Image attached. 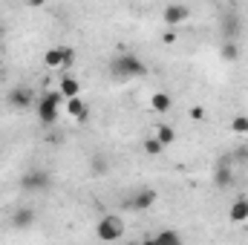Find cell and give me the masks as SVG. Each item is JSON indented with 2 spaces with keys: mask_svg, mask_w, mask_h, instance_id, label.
Returning <instances> with one entry per match:
<instances>
[{
  "mask_svg": "<svg viewBox=\"0 0 248 245\" xmlns=\"http://www.w3.org/2000/svg\"><path fill=\"white\" fill-rule=\"evenodd\" d=\"M162 41H165V44H176V32H173V29H170V32H165V35H162Z\"/></svg>",
  "mask_w": 248,
  "mask_h": 245,
  "instance_id": "cb8c5ba5",
  "label": "cell"
},
{
  "mask_svg": "<svg viewBox=\"0 0 248 245\" xmlns=\"http://www.w3.org/2000/svg\"><path fill=\"white\" fill-rule=\"evenodd\" d=\"M44 63H46L49 69L63 66V46H52V49H46V52H44Z\"/></svg>",
  "mask_w": 248,
  "mask_h": 245,
  "instance_id": "2e32d148",
  "label": "cell"
},
{
  "mask_svg": "<svg viewBox=\"0 0 248 245\" xmlns=\"http://www.w3.org/2000/svg\"><path fill=\"white\" fill-rule=\"evenodd\" d=\"M156 190L153 187H141V190H136L130 199H127V208H133V211H147L153 202H156Z\"/></svg>",
  "mask_w": 248,
  "mask_h": 245,
  "instance_id": "52a82bcc",
  "label": "cell"
},
{
  "mask_svg": "<svg viewBox=\"0 0 248 245\" xmlns=\"http://www.w3.org/2000/svg\"><path fill=\"white\" fill-rule=\"evenodd\" d=\"M231 130H234V133H243V136H246V133H248V116H237V119L231 122Z\"/></svg>",
  "mask_w": 248,
  "mask_h": 245,
  "instance_id": "ffe728a7",
  "label": "cell"
},
{
  "mask_svg": "<svg viewBox=\"0 0 248 245\" xmlns=\"http://www.w3.org/2000/svg\"><path fill=\"white\" fill-rule=\"evenodd\" d=\"M214 184H217L219 190H225V187L234 184V170H231L228 162H219V165H217V170H214Z\"/></svg>",
  "mask_w": 248,
  "mask_h": 245,
  "instance_id": "ba28073f",
  "label": "cell"
},
{
  "mask_svg": "<svg viewBox=\"0 0 248 245\" xmlns=\"http://www.w3.org/2000/svg\"><path fill=\"white\" fill-rule=\"evenodd\" d=\"M72 63H75V49L63 46V66H72Z\"/></svg>",
  "mask_w": 248,
  "mask_h": 245,
  "instance_id": "7402d4cb",
  "label": "cell"
},
{
  "mask_svg": "<svg viewBox=\"0 0 248 245\" xmlns=\"http://www.w3.org/2000/svg\"><path fill=\"white\" fill-rule=\"evenodd\" d=\"M162 17H165L168 26H179V23H185L187 17H190V9H187L185 3H168L165 12H162Z\"/></svg>",
  "mask_w": 248,
  "mask_h": 245,
  "instance_id": "8992f818",
  "label": "cell"
},
{
  "mask_svg": "<svg viewBox=\"0 0 248 245\" xmlns=\"http://www.w3.org/2000/svg\"><path fill=\"white\" fill-rule=\"evenodd\" d=\"M240 29H243V23H240L237 15H222V38L225 41H237Z\"/></svg>",
  "mask_w": 248,
  "mask_h": 245,
  "instance_id": "9c48e42d",
  "label": "cell"
},
{
  "mask_svg": "<svg viewBox=\"0 0 248 245\" xmlns=\"http://www.w3.org/2000/svg\"><path fill=\"white\" fill-rule=\"evenodd\" d=\"M240 55H243V46H240V41H222V46H219V58L222 61H240Z\"/></svg>",
  "mask_w": 248,
  "mask_h": 245,
  "instance_id": "8fae6325",
  "label": "cell"
},
{
  "mask_svg": "<svg viewBox=\"0 0 248 245\" xmlns=\"http://www.w3.org/2000/svg\"><path fill=\"white\" fill-rule=\"evenodd\" d=\"M234 156H237V159H243V162H246V159H248V147H243V150H234Z\"/></svg>",
  "mask_w": 248,
  "mask_h": 245,
  "instance_id": "d4e9b609",
  "label": "cell"
},
{
  "mask_svg": "<svg viewBox=\"0 0 248 245\" xmlns=\"http://www.w3.org/2000/svg\"><path fill=\"white\" fill-rule=\"evenodd\" d=\"M95 234H98V240H104V243L122 240L124 237V222L119 216H101L98 225H95Z\"/></svg>",
  "mask_w": 248,
  "mask_h": 245,
  "instance_id": "277c9868",
  "label": "cell"
},
{
  "mask_svg": "<svg viewBox=\"0 0 248 245\" xmlns=\"http://www.w3.org/2000/svg\"><path fill=\"white\" fill-rule=\"evenodd\" d=\"M153 243H165V245H179L182 243V234L179 231H159L153 237Z\"/></svg>",
  "mask_w": 248,
  "mask_h": 245,
  "instance_id": "ac0fdd59",
  "label": "cell"
},
{
  "mask_svg": "<svg viewBox=\"0 0 248 245\" xmlns=\"http://www.w3.org/2000/svg\"><path fill=\"white\" fill-rule=\"evenodd\" d=\"M187 116H190L193 122H202V119H205V107H190V113H187Z\"/></svg>",
  "mask_w": 248,
  "mask_h": 245,
  "instance_id": "603a6c76",
  "label": "cell"
},
{
  "mask_svg": "<svg viewBox=\"0 0 248 245\" xmlns=\"http://www.w3.org/2000/svg\"><path fill=\"white\" fill-rule=\"evenodd\" d=\"M61 95L63 98H72V95H81V81L78 78H72V75H63L61 78Z\"/></svg>",
  "mask_w": 248,
  "mask_h": 245,
  "instance_id": "5bb4252c",
  "label": "cell"
},
{
  "mask_svg": "<svg viewBox=\"0 0 248 245\" xmlns=\"http://www.w3.org/2000/svg\"><path fill=\"white\" fill-rule=\"evenodd\" d=\"M228 216H231V222H248V199H237L228 208Z\"/></svg>",
  "mask_w": 248,
  "mask_h": 245,
  "instance_id": "9a60e30c",
  "label": "cell"
},
{
  "mask_svg": "<svg viewBox=\"0 0 248 245\" xmlns=\"http://www.w3.org/2000/svg\"><path fill=\"white\" fill-rule=\"evenodd\" d=\"M162 150H165V144L153 136V138H144V153L147 156H162Z\"/></svg>",
  "mask_w": 248,
  "mask_h": 245,
  "instance_id": "d6986e66",
  "label": "cell"
},
{
  "mask_svg": "<svg viewBox=\"0 0 248 245\" xmlns=\"http://www.w3.org/2000/svg\"><path fill=\"white\" fill-rule=\"evenodd\" d=\"M6 104L12 110H29V107H35V95L29 87H12L6 95Z\"/></svg>",
  "mask_w": 248,
  "mask_h": 245,
  "instance_id": "5b68a950",
  "label": "cell"
},
{
  "mask_svg": "<svg viewBox=\"0 0 248 245\" xmlns=\"http://www.w3.org/2000/svg\"><path fill=\"white\" fill-rule=\"evenodd\" d=\"M61 104H63L61 90H49V92H44V95L35 101L38 122L44 124V127H52V124L58 122V110H61Z\"/></svg>",
  "mask_w": 248,
  "mask_h": 245,
  "instance_id": "7a4b0ae2",
  "label": "cell"
},
{
  "mask_svg": "<svg viewBox=\"0 0 248 245\" xmlns=\"http://www.w3.org/2000/svg\"><path fill=\"white\" fill-rule=\"evenodd\" d=\"M26 3H29V6H32V9H41V6H44V3H46V0H26Z\"/></svg>",
  "mask_w": 248,
  "mask_h": 245,
  "instance_id": "484cf974",
  "label": "cell"
},
{
  "mask_svg": "<svg viewBox=\"0 0 248 245\" xmlns=\"http://www.w3.org/2000/svg\"><path fill=\"white\" fill-rule=\"evenodd\" d=\"M66 113H69L72 119H78V122H87V119H90V107L81 101V95L66 98Z\"/></svg>",
  "mask_w": 248,
  "mask_h": 245,
  "instance_id": "30bf717a",
  "label": "cell"
},
{
  "mask_svg": "<svg viewBox=\"0 0 248 245\" xmlns=\"http://www.w3.org/2000/svg\"><path fill=\"white\" fill-rule=\"evenodd\" d=\"M107 168H110L107 159H104L101 153H95V156H93V170H95V173H107Z\"/></svg>",
  "mask_w": 248,
  "mask_h": 245,
  "instance_id": "44dd1931",
  "label": "cell"
},
{
  "mask_svg": "<svg viewBox=\"0 0 248 245\" xmlns=\"http://www.w3.org/2000/svg\"><path fill=\"white\" fill-rule=\"evenodd\" d=\"M110 75L119 81H130V78H144L147 75V63L133 52H122L119 58L110 61Z\"/></svg>",
  "mask_w": 248,
  "mask_h": 245,
  "instance_id": "6da1fadb",
  "label": "cell"
},
{
  "mask_svg": "<svg viewBox=\"0 0 248 245\" xmlns=\"http://www.w3.org/2000/svg\"><path fill=\"white\" fill-rule=\"evenodd\" d=\"M156 138L168 147V144H173V141H176V130H173L170 124H159V127H156Z\"/></svg>",
  "mask_w": 248,
  "mask_h": 245,
  "instance_id": "e0dca14e",
  "label": "cell"
},
{
  "mask_svg": "<svg viewBox=\"0 0 248 245\" xmlns=\"http://www.w3.org/2000/svg\"><path fill=\"white\" fill-rule=\"evenodd\" d=\"M49 184H52V176L46 170H38V168H32L20 176V187L26 193H44V190H49Z\"/></svg>",
  "mask_w": 248,
  "mask_h": 245,
  "instance_id": "3957f363",
  "label": "cell"
},
{
  "mask_svg": "<svg viewBox=\"0 0 248 245\" xmlns=\"http://www.w3.org/2000/svg\"><path fill=\"white\" fill-rule=\"evenodd\" d=\"M38 219V214H35V208H17L15 214H12V222L17 225V228H29L32 222Z\"/></svg>",
  "mask_w": 248,
  "mask_h": 245,
  "instance_id": "7c38bea8",
  "label": "cell"
},
{
  "mask_svg": "<svg viewBox=\"0 0 248 245\" xmlns=\"http://www.w3.org/2000/svg\"><path fill=\"white\" fill-rule=\"evenodd\" d=\"M170 107H173V98L168 92H153L150 95V110L153 113H168Z\"/></svg>",
  "mask_w": 248,
  "mask_h": 245,
  "instance_id": "4fadbf2b",
  "label": "cell"
}]
</instances>
